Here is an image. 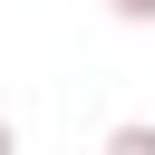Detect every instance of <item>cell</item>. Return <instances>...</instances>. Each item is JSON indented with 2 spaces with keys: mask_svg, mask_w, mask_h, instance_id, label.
Masks as SVG:
<instances>
[{
  "mask_svg": "<svg viewBox=\"0 0 155 155\" xmlns=\"http://www.w3.org/2000/svg\"><path fill=\"white\" fill-rule=\"evenodd\" d=\"M107 155H155V126H116V136H107Z\"/></svg>",
  "mask_w": 155,
  "mask_h": 155,
  "instance_id": "obj_1",
  "label": "cell"
},
{
  "mask_svg": "<svg viewBox=\"0 0 155 155\" xmlns=\"http://www.w3.org/2000/svg\"><path fill=\"white\" fill-rule=\"evenodd\" d=\"M10 145H19V126H10V116H0V155H10Z\"/></svg>",
  "mask_w": 155,
  "mask_h": 155,
  "instance_id": "obj_3",
  "label": "cell"
},
{
  "mask_svg": "<svg viewBox=\"0 0 155 155\" xmlns=\"http://www.w3.org/2000/svg\"><path fill=\"white\" fill-rule=\"evenodd\" d=\"M107 10H116V19H155V0H107Z\"/></svg>",
  "mask_w": 155,
  "mask_h": 155,
  "instance_id": "obj_2",
  "label": "cell"
}]
</instances>
